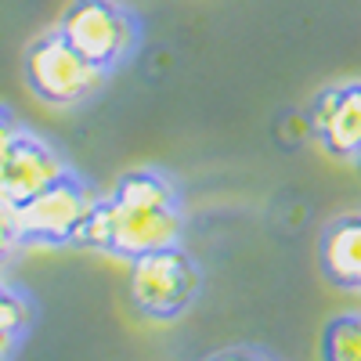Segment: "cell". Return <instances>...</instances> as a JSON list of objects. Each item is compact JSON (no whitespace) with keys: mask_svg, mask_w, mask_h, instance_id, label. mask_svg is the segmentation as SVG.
Instances as JSON below:
<instances>
[{"mask_svg":"<svg viewBox=\"0 0 361 361\" xmlns=\"http://www.w3.org/2000/svg\"><path fill=\"white\" fill-rule=\"evenodd\" d=\"M322 275L343 293H361V209L336 217L322 231Z\"/></svg>","mask_w":361,"mask_h":361,"instance_id":"cell-8","label":"cell"},{"mask_svg":"<svg viewBox=\"0 0 361 361\" xmlns=\"http://www.w3.org/2000/svg\"><path fill=\"white\" fill-rule=\"evenodd\" d=\"M322 361H361V311H343L325 322Z\"/></svg>","mask_w":361,"mask_h":361,"instance_id":"cell-10","label":"cell"},{"mask_svg":"<svg viewBox=\"0 0 361 361\" xmlns=\"http://www.w3.org/2000/svg\"><path fill=\"white\" fill-rule=\"evenodd\" d=\"M102 195L87 185L83 177L66 173L58 185L40 192L18 206V224L22 238L37 246H80L87 221L94 217Z\"/></svg>","mask_w":361,"mask_h":361,"instance_id":"cell-3","label":"cell"},{"mask_svg":"<svg viewBox=\"0 0 361 361\" xmlns=\"http://www.w3.org/2000/svg\"><path fill=\"white\" fill-rule=\"evenodd\" d=\"M354 163H357V166H361V152H357V156H354Z\"/></svg>","mask_w":361,"mask_h":361,"instance_id":"cell-15","label":"cell"},{"mask_svg":"<svg viewBox=\"0 0 361 361\" xmlns=\"http://www.w3.org/2000/svg\"><path fill=\"white\" fill-rule=\"evenodd\" d=\"M18 134H22V123H18V119H15L4 105H0V159L8 156V148L18 141Z\"/></svg>","mask_w":361,"mask_h":361,"instance_id":"cell-13","label":"cell"},{"mask_svg":"<svg viewBox=\"0 0 361 361\" xmlns=\"http://www.w3.org/2000/svg\"><path fill=\"white\" fill-rule=\"evenodd\" d=\"M66 173H69L66 159L44 137L22 130L18 141L8 148V156L0 159V199L22 206L37 199L40 192H47L51 185H58Z\"/></svg>","mask_w":361,"mask_h":361,"instance_id":"cell-6","label":"cell"},{"mask_svg":"<svg viewBox=\"0 0 361 361\" xmlns=\"http://www.w3.org/2000/svg\"><path fill=\"white\" fill-rule=\"evenodd\" d=\"M33 322H37V307H33V300H29V293L15 282L0 279V350L18 354V347L25 343Z\"/></svg>","mask_w":361,"mask_h":361,"instance_id":"cell-9","label":"cell"},{"mask_svg":"<svg viewBox=\"0 0 361 361\" xmlns=\"http://www.w3.org/2000/svg\"><path fill=\"white\" fill-rule=\"evenodd\" d=\"M25 243L22 238V224H18V206L0 199V264H8L11 253Z\"/></svg>","mask_w":361,"mask_h":361,"instance_id":"cell-11","label":"cell"},{"mask_svg":"<svg viewBox=\"0 0 361 361\" xmlns=\"http://www.w3.org/2000/svg\"><path fill=\"white\" fill-rule=\"evenodd\" d=\"M58 33L83 58H90L94 66L109 73L134 54L141 29L137 18L119 0H73L62 22H58Z\"/></svg>","mask_w":361,"mask_h":361,"instance_id":"cell-4","label":"cell"},{"mask_svg":"<svg viewBox=\"0 0 361 361\" xmlns=\"http://www.w3.org/2000/svg\"><path fill=\"white\" fill-rule=\"evenodd\" d=\"M0 361H15V354H4V350H0Z\"/></svg>","mask_w":361,"mask_h":361,"instance_id":"cell-14","label":"cell"},{"mask_svg":"<svg viewBox=\"0 0 361 361\" xmlns=\"http://www.w3.org/2000/svg\"><path fill=\"white\" fill-rule=\"evenodd\" d=\"M25 83L40 102L69 109L102 90L105 69L83 58L62 33H47L25 51Z\"/></svg>","mask_w":361,"mask_h":361,"instance_id":"cell-5","label":"cell"},{"mask_svg":"<svg viewBox=\"0 0 361 361\" xmlns=\"http://www.w3.org/2000/svg\"><path fill=\"white\" fill-rule=\"evenodd\" d=\"M206 361H279V357L267 354V350H260V347H228V350L209 354Z\"/></svg>","mask_w":361,"mask_h":361,"instance_id":"cell-12","label":"cell"},{"mask_svg":"<svg viewBox=\"0 0 361 361\" xmlns=\"http://www.w3.org/2000/svg\"><path fill=\"white\" fill-rule=\"evenodd\" d=\"M180 235H185V214L170 177L156 170H130L98 202L80 246L119 260H137L145 253L180 246Z\"/></svg>","mask_w":361,"mask_h":361,"instance_id":"cell-1","label":"cell"},{"mask_svg":"<svg viewBox=\"0 0 361 361\" xmlns=\"http://www.w3.org/2000/svg\"><path fill=\"white\" fill-rule=\"evenodd\" d=\"M311 130L333 156L361 152V80L325 87L311 105Z\"/></svg>","mask_w":361,"mask_h":361,"instance_id":"cell-7","label":"cell"},{"mask_svg":"<svg viewBox=\"0 0 361 361\" xmlns=\"http://www.w3.org/2000/svg\"><path fill=\"white\" fill-rule=\"evenodd\" d=\"M202 293V271L180 246L145 253L130 260V304L152 322H173Z\"/></svg>","mask_w":361,"mask_h":361,"instance_id":"cell-2","label":"cell"}]
</instances>
